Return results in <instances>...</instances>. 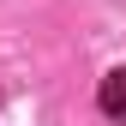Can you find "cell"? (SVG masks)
<instances>
[{"label": "cell", "mask_w": 126, "mask_h": 126, "mask_svg": "<svg viewBox=\"0 0 126 126\" xmlns=\"http://www.w3.org/2000/svg\"><path fill=\"white\" fill-rule=\"evenodd\" d=\"M96 102H102V114H108V120H126V66L102 78V90H96Z\"/></svg>", "instance_id": "cell-1"}]
</instances>
